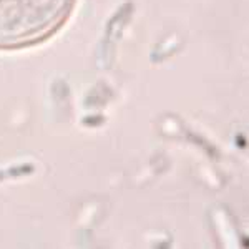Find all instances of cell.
<instances>
[{
    "instance_id": "cell-1",
    "label": "cell",
    "mask_w": 249,
    "mask_h": 249,
    "mask_svg": "<svg viewBox=\"0 0 249 249\" xmlns=\"http://www.w3.org/2000/svg\"><path fill=\"white\" fill-rule=\"evenodd\" d=\"M73 0H0V48H18L55 32Z\"/></svg>"
}]
</instances>
